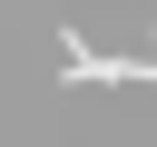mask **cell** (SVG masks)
Instances as JSON below:
<instances>
[{"label": "cell", "mask_w": 157, "mask_h": 147, "mask_svg": "<svg viewBox=\"0 0 157 147\" xmlns=\"http://www.w3.org/2000/svg\"><path fill=\"white\" fill-rule=\"evenodd\" d=\"M59 78L69 88H88V78H147V59H98L78 29H59Z\"/></svg>", "instance_id": "cell-1"}, {"label": "cell", "mask_w": 157, "mask_h": 147, "mask_svg": "<svg viewBox=\"0 0 157 147\" xmlns=\"http://www.w3.org/2000/svg\"><path fill=\"white\" fill-rule=\"evenodd\" d=\"M147 78H157V29H147Z\"/></svg>", "instance_id": "cell-2"}]
</instances>
